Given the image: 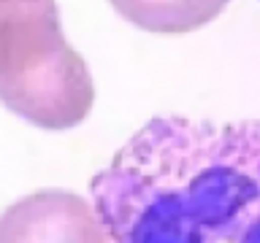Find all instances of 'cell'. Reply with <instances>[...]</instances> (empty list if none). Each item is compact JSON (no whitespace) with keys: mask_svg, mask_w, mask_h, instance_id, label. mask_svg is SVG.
<instances>
[{"mask_svg":"<svg viewBox=\"0 0 260 243\" xmlns=\"http://www.w3.org/2000/svg\"><path fill=\"white\" fill-rule=\"evenodd\" d=\"M89 194L119 243H260V119L152 116Z\"/></svg>","mask_w":260,"mask_h":243,"instance_id":"obj_1","label":"cell"},{"mask_svg":"<svg viewBox=\"0 0 260 243\" xmlns=\"http://www.w3.org/2000/svg\"><path fill=\"white\" fill-rule=\"evenodd\" d=\"M0 103L54 133L89 116L92 73L65 38L57 0H0Z\"/></svg>","mask_w":260,"mask_h":243,"instance_id":"obj_2","label":"cell"},{"mask_svg":"<svg viewBox=\"0 0 260 243\" xmlns=\"http://www.w3.org/2000/svg\"><path fill=\"white\" fill-rule=\"evenodd\" d=\"M111 8L138 30L184 35L214 22L231 0H109Z\"/></svg>","mask_w":260,"mask_h":243,"instance_id":"obj_3","label":"cell"}]
</instances>
